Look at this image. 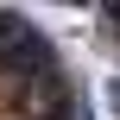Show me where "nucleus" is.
Instances as JSON below:
<instances>
[{"instance_id": "f257e3e1", "label": "nucleus", "mask_w": 120, "mask_h": 120, "mask_svg": "<svg viewBox=\"0 0 120 120\" xmlns=\"http://www.w3.org/2000/svg\"><path fill=\"white\" fill-rule=\"evenodd\" d=\"M114 108H120V82H114Z\"/></svg>"}]
</instances>
